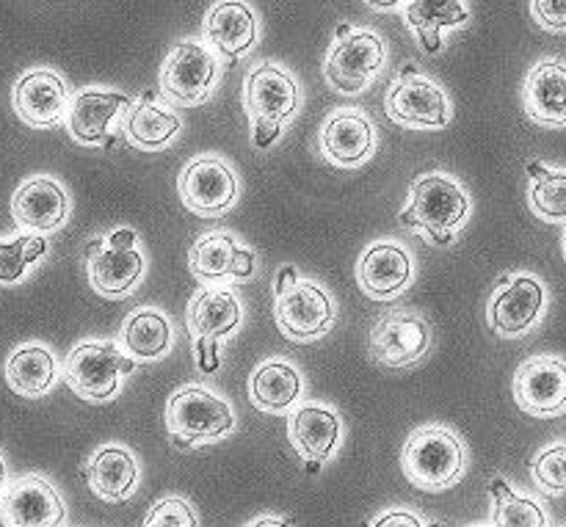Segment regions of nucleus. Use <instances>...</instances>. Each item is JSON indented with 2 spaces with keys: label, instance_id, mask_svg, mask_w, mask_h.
I'll return each mask as SVG.
<instances>
[{
  "label": "nucleus",
  "instance_id": "obj_1",
  "mask_svg": "<svg viewBox=\"0 0 566 527\" xmlns=\"http://www.w3.org/2000/svg\"><path fill=\"white\" fill-rule=\"evenodd\" d=\"M470 219V197L459 180L442 171L418 177L409 188V204L398 215L403 230L423 232L437 246H451Z\"/></svg>",
  "mask_w": 566,
  "mask_h": 527
},
{
  "label": "nucleus",
  "instance_id": "obj_2",
  "mask_svg": "<svg viewBox=\"0 0 566 527\" xmlns=\"http://www.w3.org/2000/svg\"><path fill=\"white\" fill-rule=\"evenodd\" d=\"M302 105L298 83L285 66L263 61L243 83V110L252 122L254 149H269Z\"/></svg>",
  "mask_w": 566,
  "mask_h": 527
},
{
  "label": "nucleus",
  "instance_id": "obj_3",
  "mask_svg": "<svg viewBox=\"0 0 566 527\" xmlns=\"http://www.w3.org/2000/svg\"><path fill=\"white\" fill-rule=\"evenodd\" d=\"M403 475L423 492L451 489L468 467L464 442L442 425H426L407 440L401 453Z\"/></svg>",
  "mask_w": 566,
  "mask_h": 527
},
{
  "label": "nucleus",
  "instance_id": "obj_4",
  "mask_svg": "<svg viewBox=\"0 0 566 527\" xmlns=\"http://www.w3.org/2000/svg\"><path fill=\"white\" fill-rule=\"evenodd\" d=\"M274 293V318L287 340H321L335 326V302L329 293L318 282L296 280V271L291 265L276 274Z\"/></svg>",
  "mask_w": 566,
  "mask_h": 527
},
{
  "label": "nucleus",
  "instance_id": "obj_5",
  "mask_svg": "<svg viewBox=\"0 0 566 527\" xmlns=\"http://www.w3.org/2000/svg\"><path fill=\"white\" fill-rule=\"evenodd\" d=\"M235 425L238 420L230 403L208 387H182L166 403V429L180 447L227 440Z\"/></svg>",
  "mask_w": 566,
  "mask_h": 527
},
{
  "label": "nucleus",
  "instance_id": "obj_6",
  "mask_svg": "<svg viewBox=\"0 0 566 527\" xmlns=\"http://www.w3.org/2000/svg\"><path fill=\"white\" fill-rule=\"evenodd\" d=\"M243 307L230 287H202L188 302L186 326L191 331V346L197 368L205 376L216 373L221 365V340L241 326Z\"/></svg>",
  "mask_w": 566,
  "mask_h": 527
},
{
  "label": "nucleus",
  "instance_id": "obj_7",
  "mask_svg": "<svg viewBox=\"0 0 566 527\" xmlns=\"http://www.w3.org/2000/svg\"><path fill=\"white\" fill-rule=\"evenodd\" d=\"M385 61L387 48L379 33L365 31V28L340 25L337 28L335 44H332L329 55H326L324 77L337 94L357 97V94L368 92V86L376 81Z\"/></svg>",
  "mask_w": 566,
  "mask_h": 527
},
{
  "label": "nucleus",
  "instance_id": "obj_8",
  "mask_svg": "<svg viewBox=\"0 0 566 527\" xmlns=\"http://www.w3.org/2000/svg\"><path fill=\"white\" fill-rule=\"evenodd\" d=\"M136 370V359L127 357L116 342L86 340L66 357L64 379L77 398L92 403L114 401L122 387V376Z\"/></svg>",
  "mask_w": 566,
  "mask_h": 527
},
{
  "label": "nucleus",
  "instance_id": "obj_9",
  "mask_svg": "<svg viewBox=\"0 0 566 527\" xmlns=\"http://www.w3.org/2000/svg\"><path fill=\"white\" fill-rule=\"evenodd\" d=\"M88 282L105 298H125L142 285L144 265L142 252L136 249V232L119 226L111 235H97L86 246Z\"/></svg>",
  "mask_w": 566,
  "mask_h": 527
},
{
  "label": "nucleus",
  "instance_id": "obj_10",
  "mask_svg": "<svg viewBox=\"0 0 566 527\" xmlns=\"http://www.w3.org/2000/svg\"><path fill=\"white\" fill-rule=\"evenodd\" d=\"M219 75V55L199 39H182L160 64V94L169 105L191 108L213 94Z\"/></svg>",
  "mask_w": 566,
  "mask_h": 527
},
{
  "label": "nucleus",
  "instance_id": "obj_11",
  "mask_svg": "<svg viewBox=\"0 0 566 527\" xmlns=\"http://www.w3.org/2000/svg\"><path fill=\"white\" fill-rule=\"evenodd\" d=\"M387 116L412 130H442L451 122V103L440 83L420 75L415 64H407L390 83L385 97Z\"/></svg>",
  "mask_w": 566,
  "mask_h": 527
},
{
  "label": "nucleus",
  "instance_id": "obj_12",
  "mask_svg": "<svg viewBox=\"0 0 566 527\" xmlns=\"http://www.w3.org/2000/svg\"><path fill=\"white\" fill-rule=\"evenodd\" d=\"M182 204L202 219H219L235 208L241 197V180L219 155H197L188 160L177 180Z\"/></svg>",
  "mask_w": 566,
  "mask_h": 527
},
{
  "label": "nucleus",
  "instance_id": "obj_13",
  "mask_svg": "<svg viewBox=\"0 0 566 527\" xmlns=\"http://www.w3.org/2000/svg\"><path fill=\"white\" fill-rule=\"evenodd\" d=\"M431 326L415 309L385 313L370 329V354L379 365L392 370L412 368L429 354Z\"/></svg>",
  "mask_w": 566,
  "mask_h": 527
},
{
  "label": "nucleus",
  "instance_id": "obj_14",
  "mask_svg": "<svg viewBox=\"0 0 566 527\" xmlns=\"http://www.w3.org/2000/svg\"><path fill=\"white\" fill-rule=\"evenodd\" d=\"M545 304L547 291L536 276H503L486 307V324L501 337H523L539 324Z\"/></svg>",
  "mask_w": 566,
  "mask_h": 527
},
{
  "label": "nucleus",
  "instance_id": "obj_15",
  "mask_svg": "<svg viewBox=\"0 0 566 527\" xmlns=\"http://www.w3.org/2000/svg\"><path fill=\"white\" fill-rule=\"evenodd\" d=\"M514 401L531 418L566 412V362L551 354L525 359L514 373Z\"/></svg>",
  "mask_w": 566,
  "mask_h": 527
},
{
  "label": "nucleus",
  "instance_id": "obj_16",
  "mask_svg": "<svg viewBox=\"0 0 566 527\" xmlns=\"http://www.w3.org/2000/svg\"><path fill=\"white\" fill-rule=\"evenodd\" d=\"M70 99L64 77L50 66L28 70L11 92V105H14L17 116L36 130H50V127L61 125L70 110Z\"/></svg>",
  "mask_w": 566,
  "mask_h": 527
},
{
  "label": "nucleus",
  "instance_id": "obj_17",
  "mask_svg": "<svg viewBox=\"0 0 566 527\" xmlns=\"http://www.w3.org/2000/svg\"><path fill=\"white\" fill-rule=\"evenodd\" d=\"M130 108L133 99L127 94L99 86L81 88L70 99L66 130L83 147H103V144H111V130H114L116 119Z\"/></svg>",
  "mask_w": 566,
  "mask_h": 527
},
{
  "label": "nucleus",
  "instance_id": "obj_18",
  "mask_svg": "<svg viewBox=\"0 0 566 527\" xmlns=\"http://www.w3.org/2000/svg\"><path fill=\"white\" fill-rule=\"evenodd\" d=\"M64 517V500L42 475L14 481L0 497V519L6 527H61Z\"/></svg>",
  "mask_w": 566,
  "mask_h": 527
},
{
  "label": "nucleus",
  "instance_id": "obj_19",
  "mask_svg": "<svg viewBox=\"0 0 566 527\" xmlns=\"http://www.w3.org/2000/svg\"><path fill=\"white\" fill-rule=\"evenodd\" d=\"M415 280V260L401 243L376 241L363 252L357 263V282L365 296L376 302H392Z\"/></svg>",
  "mask_w": 566,
  "mask_h": 527
},
{
  "label": "nucleus",
  "instance_id": "obj_20",
  "mask_svg": "<svg viewBox=\"0 0 566 527\" xmlns=\"http://www.w3.org/2000/svg\"><path fill=\"white\" fill-rule=\"evenodd\" d=\"M318 147L329 164L340 169H357L376 149L374 122L357 108H337L321 125Z\"/></svg>",
  "mask_w": 566,
  "mask_h": 527
},
{
  "label": "nucleus",
  "instance_id": "obj_21",
  "mask_svg": "<svg viewBox=\"0 0 566 527\" xmlns=\"http://www.w3.org/2000/svg\"><path fill=\"white\" fill-rule=\"evenodd\" d=\"M11 215L22 232L48 235L61 230L70 215V197L64 186L48 175H36L22 182L11 197Z\"/></svg>",
  "mask_w": 566,
  "mask_h": 527
},
{
  "label": "nucleus",
  "instance_id": "obj_22",
  "mask_svg": "<svg viewBox=\"0 0 566 527\" xmlns=\"http://www.w3.org/2000/svg\"><path fill=\"white\" fill-rule=\"evenodd\" d=\"M252 249L241 246L230 232H208L197 238V243L188 252L191 274L205 285H219L224 280H249L254 274Z\"/></svg>",
  "mask_w": 566,
  "mask_h": 527
},
{
  "label": "nucleus",
  "instance_id": "obj_23",
  "mask_svg": "<svg viewBox=\"0 0 566 527\" xmlns=\"http://www.w3.org/2000/svg\"><path fill=\"white\" fill-rule=\"evenodd\" d=\"M260 39L258 14L247 0H219L205 17V42L224 61H238Z\"/></svg>",
  "mask_w": 566,
  "mask_h": 527
},
{
  "label": "nucleus",
  "instance_id": "obj_24",
  "mask_svg": "<svg viewBox=\"0 0 566 527\" xmlns=\"http://www.w3.org/2000/svg\"><path fill=\"white\" fill-rule=\"evenodd\" d=\"M287 440L304 462H329L343 440L340 414L321 403H302L287 414Z\"/></svg>",
  "mask_w": 566,
  "mask_h": 527
},
{
  "label": "nucleus",
  "instance_id": "obj_25",
  "mask_svg": "<svg viewBox=\"0 0 566 527\" xmlns=\"http://www.w3.org/2000/svg\"><path fill=\"white\" fill-rule=\"evenodd\" d=\"M525 114L542 127H566V61L542 59L523 86Z\"/></svg>",
  "mask_w": 566,
  "mask_h": 527
},
{
  "label": "nucleus",
  "instance_id": "obj_26",
  "mask_svg": "<svg viewBox=\"0 0 566 527\" xmlns=\"http://www.w3.org/2000/svg\"><path fill=\"white\" fill-rule=\"evenodd\" d=\"M86 481L105 503H125L136 495L138 462L127 447L105 445L88 459Z\"/></svg>",
  "mask_w": 566,
  "mask_h": 527
},
{
  "label": "nucleus",
  "instance_id": "obj_27",
  "mask_svg": "<svg viewBox=\"0 0 566 527\" xmlns=\"http://www.w3.org/2000/svg\"><path fill=\"white\" fill-rule=\"evenodd\" d=\"M180 127L182 122L175 110L160 105L153 92H144L138 103L125 114L122 133L130 141V147L142 149V152H158L175 141Z\"/></svg>",
  "mask_w": 566,
  "mask_h": 527
},
{
  "label": "nucleus",
  "instance_id": "obj_28",
  "mask_svg": "<svg viewBox=\"0 0 566 527\" xmlns=\"http://www.w3.org/2000/svg\"><path fill=\"white\" fill-rule=\"evenodd\" d=\"M304 379L285 359H265L249 376V401L265 414H285L298 403Z\"/></svg>",
  "mask_w": 566,
  "mask_h": 527
},
{
  "label": "nucleus",
  "instance_id": "obj_29",
  "mask_svg": "<svg viewBox=\"0 0 566 527\" xmlns=\"http://www.w3.org/2000/svg\"><path fill=\"white\" fill-rule=\"evenodd\" d=\"M119 346L136 362H155V359H164L171 351L175 331H171L169 318L160 309L138 307L122 324Z\"/></svg>",
  "mask_w": 566,
  "mask_h": 527
},
{
  "label": "nucleus",
  "instance_id": "obj_30",
  "mask_svg": "<svg viewBox=\"0 0 566 527\" xmlns=\"http://www.w3.org/2000/svg\"><path fill=\"white\" fill-rule=\"evenodd\" d=\"M55 379H59V365H55L53 351L42 342H25L14 348L6 362V381L22 398L48 396Z\"/></svg>",
  "mask_w": 566,
  "mask_h": 527
},
{
  "label": "nucleus",
  "instance_id": "obj_31",
  "mask_svg": "<svg viewBox=\"0 0 566 527\" xmlns=\"http://www.w3.org/2000/svg\"><path fill=\"white\" fill-rule=\"evenodd\" d=\"M403 14L429 55L442 50L446 28H459L470 22V11L464 9L462 0H409Z\"/></svg>",
  "mask_w": 566,
  "mask_h": 527
},
{
  "label": "nucleus",
  "instance_id": "obj_32",
  "mask_svg": "<svg viewBox=\"0 0 566 527\" xmlns=\"http://www.w3.org/2000/svg\"><path fill=\"white\" fill-rule=\"evenodd\" d=\"M531 191L528 202L539 219L564 224L566 221V171L547 169L542 164L528 166Z\"/></svg>",
  "mask_w": 566,
  "mask_h": 527
},
{
  "label": "nucleus",
  "instance_id": "obj_33",
  "mask_svg": "<svg viewBox=\"0 0 566 527\" xmlns=\"http://www.w3.org/2000/svg\"><path fill=\"white\" fill-rule=\"evenodd\" d=\"M490 492L495 500L492 527H547V517L539 503L514 495V489L503 478L492 481Z\"/></svg>",
  "mask_w": 566,
  "mask_h": 527
},
{
  "label": "nucleus",
  "instance_id": "obj_34",
  "mask_svg": "<svg viewBox=\"0 0 566 527\" xmlns=\"http://www.w3.org/2000/svg\"><path fill=\"white\" fill-rule=\"evenodd\" d=\"M44 254H48V241L42 235H33V232H22V235L0 241V285L9 287L25 280L33 263H39Z\"/></svg>",
  "mask_w": 566,
  "mask_h": 527
},
{
  "label": "nucleus",
  "instance_id": "obj_35",
  "mask_svg": "<svg viewBox=\"0 0 566 527\" xmlns=\"http://www.w3.org/2000/svg\"><path fill=\"white\" fill-rule=\"evenodd\" d=\"M531 475L545 495H566V445L545 447L531 464Z\"/></svg>",
  "mask_w": 566,
  "mask_h": 527
},
{
  "label": "nucleus",
  "instance_id": "obj_36",
  "mask_svg": "<svg viewBox=\"0 0 566 527\" xmlns=\"http://www.w3.org/2000/svg\"><path fill=\"white\" fill-rule=\"evenodd\" d=\"M142 527H199L197 512L182 497H164L144 517Z\"/></svg>",
  "mask_w": 566,
  "mask_h": 527
},
{
  "label": "nucleus",
  "instance_id": "obj_37",
  "mask_svg": "<svg viewBox=\"0 0 566 527\" xmlns=\"http://www.w3.org/2000/svg\"><path fill=\"white\" fill-rule=\"evenodd\" d=\"M531 14L545 31H566V0H531Z\"/></svg>",
  "mask_w": 566,
  "mask_h": 527
},
{
  "label": "nucleus",
  "instance_id": "obj_38",
  "mask_svg": "<svg viewBox=\"0 0 566 527\" xmlns=\"http://www.w3.org/2000/svg\"><path fill=\"white\" fill-rule=\"evenodd\" d=\"M368 527H442L437 523H423V519L418 517V514L407 512V508H392V512L381 514L379 519H376L374 525Z\"/></svg>",
  "mask_w": 566,
  "mask_h": 527
},
{
  "label": "nucleus",
  "instance_id": "obj_39",
  "mask_svg": "<svg viewBox=\"0 0 566 527\" xmlns=\"http://www.w3.org/2000/svg\"><path fill=\"white\" fill-rule=\"evenodd\" d=\"M365 3L376 11H396L403 0H365Z\"/></svg>",
  "mask_w": 566,
  "mask_h": 527
},
{
  "label": "nucleus",
  "instance_id": "obj_40",
  "mask_svg": "<svg viewBox=\"0 0 566 527\" xmlns=\"http://www.w3.org/2000/svg\"><path fill=\"white\" fill-rule=\"evenodd\" d=\"M247 527H291V523H287V519L263 517V519H258V523H252V525H247Z\"/></svg>",
  "mask_w": 566,
  "mask_h": 527
},
{
  "label": "nucleus",
  "instance_id": "obj_41",
  "mask_svg": "<svg viewBox=\"0 0 566 527\" xmlns=\"http://www.w3.org/2000/svg\"><path fill=\"white\" fill-rule=\"evenodd\" d=\"M3 492H6V462L3 456H0V497H3Z\"/></svg>",
  "mask_w": 566,
  "mask_h": 527
},
{
  "label": "nucleus",
  "instance_id": "obj_42",
  "mask_svg": "<svg viewBox=\"0 0 566 527\" xmlns=\"http://www.w3.org/2000/svg\"><path fill=\"white\" fill-rule=\"evenodd\" d=\"M564 257H566V232H564Z\"/></svg>",
  "mask_w": 566,
  "mask_h": 527
},
{
  "label": "nucleus",
  "instance_id": "obj_43",
  "mask_svg": "<svg viewBox=\"0 0 566 527\" xmlns=\"http://www.w3.org/2000/svg\"><path fill=\"white\" fill-rule=\"evenodd\" d=\"M473 527H481V525H473Z\"/></svg>",
  "mask_w": 566,
  "mask_h": 527
}]
</instances>
